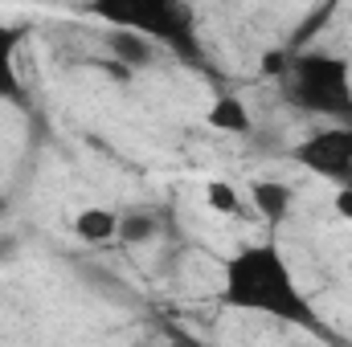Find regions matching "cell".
I'll return each mask as SVG.
<instances>
[{"instance_id": "1", "label": "cell", "mask_w": 352, "mask_h": 347, "mask_svg": "<svg viewBox=\"0 0 352 347\" xmlns=\"http://www.w3.org/2000/svg\"><path fill=\"white\" fill-rule=\"evenodd\" d=\"M221 302L230 311L263 315L274 323H291L311 335H324V319L316 315L311 298L295 282L287 254L274 241H254V246H242L230 254L226 278H221Z\"/></svg>"}, {"instance_id": "2", "label": "cell", "mask_w": 352, "mask_h": 347, "mask_svg": "<svg viewBox=\"0 0 352 347\" xmlns=\"http://www.w3.org/2000/svg\"><path fill=\"white\" fill-rule=\"evenodd\" d=\"M283 98L332 127H352V66L328 49H303L291 58L287 78L278 82Z\"/></svg>"}, {"instance_id": "3", "label": "cell", "mask_w": 352, "mask_h": 347, "mask_svg": "<svg viewBox=\"0 0 352 347\" xmlns=\"http://www.w3.org/2000/svg\"><path fill=\"white\" fill-rule=\"evenodd\" d=\"M98 21H107L111 29H131L140 37H148L156 49H168L176 62L184 66H205V45L197 33V12L180 0H140L131 8H107L94 4L90 8Z\"/></svg>"}, {"instance_id": "4", "label": "cell", "mask_w": 352, "mask_h": 347, "mask_svg": "<svg viewBox=\"0 0 352 347\" xmlns=\"http://www.w3.org/2000/svg\"><path fill=\"white\" fill-rule=\"evenodd\" d=\"M295 164H303L311 176L332 180L336 188L352 192V127H324L311 131L307 139H299L287 152Z\"/></svg>"}, {"instance_id": "5", "label": "cell", "mask_w": 352, "mask_h": 347, "mask_svg": "<svg viewBox=\"0 0 352 347\" xmlns=\"http://www.w3.org/2000/svg\"><path fill=\"white\" fill-rule=\"evenodd\" d=\"M21 29L16 25H0V102L12 106H29V86L21 74Z\"/></svg>"}, {"instance_id": "6", "label": "cell", "mask_w": 352, "mask_h": 347, "mask_svg": "<svg viewBox=\"0 0 352 347\" xmlns=\"http://www.w3.org/2000/svg\"><path fill=\"white\" fill-rule=\"evenodd\" d=\"M107 49H111L115 66H123L127 74H135V70H152L156 58H160V49H156L148 37L131 33V29H111V33H107Z\"/></svg>"}, {"instance_id": "7", "label": "cell", "mask_w": 352, "mask_h": 347, "mask_svg": "<svg viewBox=\"0 0 352 347\" xmlns=\"http://www.w3.org/2000/svg\"><path fill=\"white\" fill-rule=\"evenodd\" d=\"M250 204L258 208V217H263L266 225H283V221L291 217L295 192H291V184H283V180H254V184H250Z\"/></svg>"}, {"instance_id": "8", "label": "cell", "mask_w": 352, "mask_h": 347, "mask_svg": "<svg viewBox=\"0 0 352 347\" xmlns=\"http://www.w3.org/2000/svg\"><path fill=\"white\" fill-rule=\"evenodd\" d=\"M205 123L213 131H221V135H250L254 131V115H250V106L238 94H217L209 115H205Z\"/></svg>"}, {"instance_id": "9", "label": "cell", "mask_w": 352, "mask_h": 347, "mask_svg": "<svg viewBox=\"0 0 352 347\" xmlns=\"http://www.w3.org/2000/svg\"><path fill=\"white\" fill-rule=\"evenodd\" d=\"M74 233H78V241H87V246H107V241H119V213L115 208H82L78 217H74Z\"/></svg>"}, {"instance_id": "10", "label": "cell", "mask_w": 352, "mask_h": 347, "mask_svg": "<svg viewBox=\"0 0 352 347\" xmlns=\"http://www.w3.org/2000/svg\"><path fill=\"white\" fill-rule=\"evenodd\" d=\"M160 233V221L152 208H131V213H119V241L123 246H144Z\"/></svg>"}, {"instance_id": "11", "label": "cell", "mask_w": 352, "mask_h": 347, "mask_svg": "<svg viewBox=\"0 0 352 347\" xmlns=\"http://www.w3.org/2000/svg\"><path fill=\"white\" fill-rule=\"evenodd\" d=\"M205 196H209V208H217V213H226V217L242 213V196H238V192H234L226 180H209Z\"/></svg>"}, {"instance_id": "12", "label": "cell", "mask_w": 352, "mask_h": 347, "mask_svg": "<svg viewBox=\"0 0 352 347\" xmlns=\"http://www.w3.org/2000/svg\"><path fill=\"white\" fill-rule=\"evenodd\" d=\"M287 70H291V53L287 49H266L263 53V78H287Z\"/></svg>"}, {"instance_id": "13", "label": "cell", "mask_w": 352, "mask_h": 347, "mask_svg": "<svg viewBox=\"0 0 352 347\" xmlns=\"http://www.w3.org/2000/svg\"><path fill=\"white\" fill-rule=\"evenodd\" d=\"M336 213L344 221H352V192H344V188H336Z\"/></svg>"}, {"instance_id": "14", "label": "cell", "mask_w": 352, "mask_h": 347, "mask_svg": "<svg viewBox=\"0 0 352 347\" xmlns=\"http://www.w3.org/2000/svg\"><path fill=\"white\" fill-rule=\"evenodd\" d=\"M0 254H16V237H0Z\"/></svg>"}, {"instance_id": "15", "label": "cell", "mask_w": 352, "mask_h": 347, "mask_svg": "<svg viewBox=\"0 0 352 347\" xmlns=\"http://www.w3.org/2000/svg\"><path fill=\"white\" fill-rule=\"evenodd\" d=\"M0 208H4V204H0Z\"/></svg>"}]
</instances>
